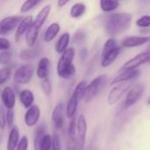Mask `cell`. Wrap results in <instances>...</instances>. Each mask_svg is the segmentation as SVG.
<instances>
[{
  "mask_svg": "<svg viewBox=\"0 0 150 150\" xmlns=\"http://www.w3.org/2000/svg\"><path fill=\"white\" fill-rule=\"evenodd\" d=\"M132 22V15L127 12H116L110 14L105 24V32L111 36H116L127 30Z\"/></svg>",
  "mask_w": 150,
  "mask_h": 150,
  "instance_id": "1",
  "label": "cell"
},
{
  "mask_svg": "<svg viewBox=\"0 0 150 150\" xmlns=\"http://www.w3.org/2000/svg\"><path fill=\"white\" fill-rule=\"evenodd\" d=\"M75 56V48H68L60 57L57 64V73L60 77L63 79L71 78L76 73V68L73 65Z\"/></svg>",
  "mask_w": 150,
  "mask_h": 150,
  "instance_id": "2",
  "label": "cell"
},
{
  "mask_svg": "<svg viewBox=\"0 0 150 150\" xmlns=\"http://www.w3.org/2000/svg\"><path fill=\"white\" fill-rule=\"evenodd\" d=\"M107 75H100L95 77L86 87L83 100L85 102H90L104 88L107 82Z\"/></svg>",
  "mask_w": 150,
  "mask_h": 150,
  "instance_id": "3",
  "label": "cell"
},
{
  "mask_svg": "<svg viewBox=\"0 0 150 150\" xmlns=\"http://www.w3.org/2000/svg\"><path fill=\"white\" fill-rule=\"evenodd\" d=\"M33 73L34 68L32 64H24L16 69L13 78L17 83H27L31 81Z\"/></svg>",
  "mask_w": 150,
  "mask_h": 150,
  "instance_id": "4",
  "label": "cell"
},
{
  "mask_svg": "<svg viewBox=\"0 0 150 150\" xmlns=\"http://www.w3.org/2000/svg\"><path fill=\"white\" fill-rule=\"evenodd\" d=\"M24 18L21 16H9L4 18L0 22V34L1 37L8 35L11 32L19 25Z\"/></svg>",
  "mask_w": 150,
  "mask_h": 150,
  "instance_id": "5",
  "label": "cell"
},
{
  "mask_svg": "<svg viewBox=\"0 0 150 150\" xmlns=\"http://www.w3.org/2000/svg\"><path fill=\"white\" fill-rule=\"evenodd\" d=\"M149 62H150V49L144 51L142 53H140L137 55H135L134 58L128 60L127 62L124 63L120 70L124 71L127 69H137L138 67Z\"/></svg>",
  "mask_w": 150,
  "mask_h": 150,
  "instance_id": "6",
  "label": "cell"
},
{
  "mask_svg": "<svg viewBox=\"0 0 150 150\" xmlns=\"http://www.w3.org/2000/svg\"><path fill=\"white\" fill-rule=\"evenodd\" d=\"M144 92V86L143 84L137 83L134 84L127 92V98L124 102V108L128 109L131 106H133L143 95Z\"/></svg>",
  "mask_w": 150,
  "mask_h": 150,
  "instance_id": "7",
  "label": "cell"
},
{
  "mask_svg": "<svg viewBox=\"0 0 150 150\" xmlns=\"http://www.w3.org/2000/svg\"><path fill=\"white\" fill-rule=\"evenodd\" d=\"M131 86V83H129L128 82L127 83H119L117 86L113 87L107 97V102L110 105H115L123 96V94L128 90V88Z\"/></svg>",
  "mask_w": 150,
  "mask_h": 150,
  "instance_id": "8",
  "label": "cell"
},
{
  "mask_svg": "<svg viewBox=\"0 0 150 150\" xmlns=\"http://www.w3.org/2000/svg\"><path fill=\"white\" fill-rule=\"evenodd\" d=\"M1 101L3 105L7 110H11L16 103V96L12 88L7 86L4 87L1 93Z\"/></svg>",
  "mask_w": 150,
  "mask_h": 150,
  "instance_id": "9",
  "label": "cell"
},
{
  "mask_svg": "<svg viewBox=\"0 0 150 150\" xmlns=\"http://www.w3.org/2000/svg\"><path fill=\"white\" fill-rule=\"evenodd\" d=\"M40 117V107L36 105H33L29 109H27L25 114V123L27 127H33L37 124Z\"/></svg>",
  "mask_w": 150,
  "mask_h": 150,
  "instance_id": "10",
  "label": "cell"
},
{
  "mask_svg": "<svg viewBox=\"0 0 150 150\" xmlns=\"http://www.w3.org/2000/svg\"><path fill=\"white\" fill-rule=\"evenodd\" d=\"M64 104L59 103L53 110L52 112V123L56 129H60L62 127L64 123Z\"/></svg>",
  "mask_w": 150,
  "mask_h": 150,
  "instance_id": "11",
  "label": "cell"
},
{
  "mask_svg": "<svg viewBox=\"0 0 150 150\" xmlns=\"http://www.w3.org/2000/svg\"><path fill=\"white\" fill-rule=\"evenodd\" d=\"M140 70L138 69H127L122 71L117 77H115L111 84H117V83H127L135 77H137L140 75Z\"/></svg>",
  "mask_w": 150,
  "mask_h": 150,
  "instance_id": "12",
  "label": "cell"
},
{
  "mask_svg": "<svg viewBox=\"0 0 150 150\" xmlns=\"http://www.w3.org/2000/svg\"><path fill=\"white\" fill-rule=\"evenodd\" d=\"M150 40L149 36H130L122 42L124 47H136L146 44Z\"/></svg>",
  "mask_w": 150,
  "mask_h": 150,
  "instance_id": "13",
  "label": "cell"
},
{
  "mask_svg": "<svg viewBox=\"0 0 150 150\" xmlns=\"http://www.w3.org/2000/svg\"><path fill=\"white\" fill-rule=\"evenodd\" d=\"M87 134V122L86 119L83 115H80L77 119V130L76 134L80 144L83 146L85 143Z\"/></svg>",
  "mask_w": 150,
  "mask_h": 150,
  "instance_id": "14",
  "label": "cell"
},
{
  "mask_svg": "<svg viewBox=\"0 0 150 150\" xmlns=\"http://www.w3.org/2000/svg\"><path fill=\"white\" fill-rule=\"evenodd\" d=\"M49 65H50V61L48 60V58L47 57H42L39 63H38V67H37V70H36V74L37 76L40 79H46L48 76L49 74Z\"/></svg>",
  "mask_w": 150,
  "mask_h": 150,
  "instance_id": "15",
  "label": "cell"
},
{
  "mask_svg": "<svg viewBox=\"0 0 150 150\" xmlns=\"http://www.w3.org/2000/svg\"><path fill=\"white\" fill-rule=\"evenodd\" d=\"M33 17L32 16H26L23 18V20L21 21V23L19 24V25L17 28L16 33H15V40L18 41L21 38V36L29 29V27L31 26V25L33 24Z\"/></svg>",
  "mask_w": 150,
  "mask_h": 150,
  "instance_id": "16",
  "label": "cell"
},
{
  "mask_svg": "<svg viewBox=\"0 0 150 150\" xmlns=\"http://www.w3.org/2000/svg\"><path fill=\"white\" fill-rule=\"evenodd\" d=\"M19 131L17 127H13L9 134L8 142H7V150L17 149L19 143Z\"/></svg>",
  "mask_w": 150,
  "mask_h": 150,
  "instance_id": "17",
  "label": "cell"
},
{
  "mask_svg": "<svg viewBox=\"0 0 150 150\" xmlns=\"http://www.w3.org/2000/svg\"><path fill=\"white\" fill-rule=\"evenodd\" d=\"M34 141H33V148L34 150H41V143L45 137L46 134V127L44 124H40L35 130L34 133Z\"/></svg>",
  "mask_w": 150,
  "mask_h": 150,
  "instance_id": "18",
  "label": "cell"
},
{
  "mask_svg": "<svg viewBox=\"0 0 150 150\" xmlns=\"http://www.w3.org/2000/svg\"><path fill=\"white\" fill-rule=\"evenodd\" d=\"M40 29L38 26H36L33 22V24L31 25V26L29 27V29L27 30L26 33H25V41H26V44L29 46V47H33L36 40H37V38H38V35H39V32H40Z\"/></svg>",
  "mask_w": 150,
  "mask_h": 150,
  "instance_id": "19",
  "label": "cell"
},
{
  "mask_svg": "<svg viewBox=\"0 0 150 150\" xmlns=\"http://www.w3.org/2000/svg\"><path fill=\"white\" fill-rule=\"evenodd\" d=\"M50 11H51V5L47 4L46 6H44L38 13L37 17L35 18V19L33 20V24L38 26L39 28H40L43 24L45 23L46 19L47 18V17L49 16L50 14Z\"/></svg>",
  "mask_w": 150,
  "mask_h": 150,
  "instance_id": "20",
  "label": "cell"
},
{
  "mask_svg": "<svg viewBox=\"0 0 150 150\" xmlns=\"http://www.w3.org/2000/svg\"><path fill=\"white\" fill-rule=\"evenodd\" d=\"M60 29H61V27H60V25H59L58 23H56V22L52 23V24L47 28V30H46L45 33H44V36H43L44 40H45L46 42H50V41H52V40L57 36V34L59 33Z\"/></svg>",
  "mask_w": 150,
  "mask_h": 150,
  "instance_id": "21",
  "label": "cell"
},
{
  "mask_svg": "<svg viewBox=\"0 0 150 150\" xmlns=\"http://www.w3.org/2000/svg\"><path fill=\"white\" fill-rule=\"evenodd\" d=\"M19 100L21 104L27 109L33 105L34 95L30 90H23L19 93Z\"/></svg>",
  "mask_w": 150,
  "mask_h": 150,
  "instance_id": "22",
  "label": "cell"
},
{
  "mask_svg": "<svg viewBox=\"0 0 150 150\" xmlns=\"http://www.w3.org/2000/svg\"><path fill=\"white\" fill-rule=\"evenodd\" d=\"M79 102H80V100L77 98V97H76L72 93L69 99L68 105L66 106V114H67L68 118H69V119L74 118V116L76 112V109H77V105H78Z\"/></svg>",
  "mask_w": 150,
  "mask_h": 150,
  "instance_id": "23",
  "label": "cell"
},
{
  "mask_svg": "<svg viewBox=\"0 0 150 150\" xmlns=\"http://www.w3.org/2000/svg\"><path fill=\"white\" fill-rule=\"evenodd\" d=\"M69 40H70V35L69 33H64L61 35V37L59 38L56 45H55V50L57 53L59 54H63L67 49H68V46L69 43Z\"/></svg>",
  "mask_w": 150,
  "mask_h": 150,
  "instance_id": "24",
  "label": "cell"
},
{
  "mask_svg": "<svg viewBox=\"0 0 150 150\" xmlns=\"http://www.w3.org/2000/svg\"><path fill=\"white\" fill-rule=\"evenodd\" d=\"M120 52H121V47H118L114 50H112L111 53H109L108 54L104 56L102 59V62H101V66L103 68H106V67H109L110 65H112L115 62V60L117 59V57L119 56Z\"/></svg>",
  "mask_w": 150,
  "mask_h": 150,
  "instance_id": "25",
  "label": "cell"
},
{
  "mask_svg": "<svg viewBox=\"0 0 150 150\" xmlns=\"http://www.w3.org/2000/svg\"><path fill=\"white\" fill-rule=\"evenodd\" d=\"M86 11V5L83 3H76L73 4L70 10V16L72 18H79L83 16Z\"/></svg>",
  "mask_w": 150,
  "mask_h": 150,
  "instance_id": "26",
  "label": "cell"
},
{
  "mask_svg": "<svg viewBox=\"0 0 150 150\" xmlns=\"http://www.w3.org/2000/svg\"><path fill=\"white\" fill-rule=\"evenodd\" d=\"M120 5L118 1L114 0H101L100 1V8L105 12H110L116 10Z\"/></svg>",
  "mask_w": 150,
  "mask_h": 150,
  "instance_id": "27",
  "label": "cell"
},
{
  "mask_svg": "<svg viewBox=\"0 0 150 150\" xmlns=\"http://www.w3.org/2000/svg\"><path fill=\"white\" fill-rule=\"evenodd\" d=\"M117 47V42L114 39L112 38H110L108 39L105 45H104V47H103V51H102V56H105L106 54H108L109 53H111L112 50H114Z\"/></svg>",
  "mask_w": 150,
  "mask_h": 150,
  "instance_id": "28",
  "label": "cell"
},
{
  "mask_svg": "<svg viewBox=\"0 0 150 150\" xmlns=\"http://www.w3.org/2000/svg\"><path fill=\"white\" fill-rule=\"evenodd\" d=\"M38 49H25L20 53V58L23 60H32L36 58L39 55Z\"/></svg>",
  "mask_w": 150,
  "mask_h": 150,
  "instance_id": "29",
  "label": "cell"
},
{
  "mask_svg": "<svg viewBox=\"0 0 150 150\" xmlns=\"http://www.w3.org/2000/svg\"><path fill=\"white\" fill-rule=\"evenodd\" d=\"M40 1H36V0H26L23 3V4L21 5L20 8V12L21 13H25L27 11H29L30 10H32L33 7H35L36 5L40 4Z\"/></svg>",
  "mask_w": 150,
  "mask_h": 150,
  "instance_id": "30",
  "label": "cell"
},
{
  "mask_svg": "<svg viewBox=\"0 0 150 150\" xmlns=\"http://www.w3.org/2000/svg\"><path fill=\"white\" fill-rule=\"evenodd\" d=\"M11 76V69L8 67L2 68L0 69V84L3 85Z\"/></svg>",
  "mask_w": 150,
  "mask_h": 150,
  "instance_id": "31",
  "label": "cell"
},
{
  "mask_svg": "<svg viewBox=\"0 0 150 150\" xmlns=\"http://www.w3.org/2000/svg\"><path fill=\"white\" fill-rule=\"evenodd\" d=\"M53 147V137H51L49 134H46L42 143H41V150H51Z\"/></svg>",
  "mask_w": 150,
  "mask_h": 150,
  "instance_id": "32",
  "label": "cell"
},
{
  "mask_svg": "<svg viewBox=\"0 0 150 150\" xmlns=\"http://www.w3.org/2000/svg\"><path fill=\"white\" fill-rule=\"evenodd\" d=\"M136 25H137L139 27H142V28L149 27L150 26L149 15H144V16L141 17L140 18H138V19L136 20Z\"/></svg>",
  "mask_w": 150,
  "mask_h": 150,
  "instance_id": "33",
  "label": "cell"
},
{
  "mask_svg": "<svg viewBox=\"0 0 150 150\" xmlns=\"http://www.w3.org/2000/svg\"><path fill=\"white\" fill-rule=\"evenodd\" d=\"M77 130V120L74 117L71 119L69 126V134L71 138H74Z\"/></svg>",
  "mask_w": 150,
  "mask_h": 150,
  "instance_id": "34",
  "label": "cell"
},
{
  "mask_svg": "<svg viewBox=\"0 0 150 150\" xmlns=\"http://www.w3.org/2000/svg\"><path fill=\"white\" fill-rule=\"evenodd\" d=\"M11 54L9 51H2L0 53V63L2 65L8 64L11 62Z\"/></svg>",
  "mask_w": 150,
  "mask_h": 150,
  "instance_id": "35",
  "label": "cell"
},
{
  "mask_svg": "<svg viewBox=\"0 0 150 150\" xmlns=\"http://www.w3.org/2000/svg\"><path fill=\"white\" fill-rule=\"evenodd\" d=\"M13 121H14V112L13 110H7L6 112V125L8 128L13 127Z\"/></svg>",
  "mask_w": 150,
  "mask_h": 150,
  "instance_id": "36",
  "label": "cell"
},
{
  "mask_svg": "<svg viewBox=\"0 0 150 150\" xmlns=\"http://www.w3.org/2000/svg\"><path fill=\"white\" fill-rule=\"evenodd\" d=\"M41 88H42L43 91L47 95L51 93V89H52L51 88V83L48 80V78H46V79L42 80V82H41Z\"/></svg>",
  "mask_w": 150,
  "mask_h": 150,
  "instance_id": "37",
  "label": "cell"
},
{
  "mask_svg": "<svg viewBox=\"0 0 150 150\" xmlns=\"http://www.w3.org/2000/svg\"><path fill=\"white\" fill-rule=\"evenodd\" d=\"M51 150H62L61 139L57 134H54L53 135V147Z\"/></svg>",
  "mask_w": 150,
  "mask_h": 150,
  "instance_id": "38",
  "label": "cell"
},
{
  "mask_svg": "<svg viewBox=\"0 0 150 150\" xmlns=\"http://www.w3.org/2000/svg\"><path fill=\"white\" fill-rule=\"evenodd\" d=\"M10 47H11L10 41L5 38L1 37V39H0V50H1V52L2 51H8Z\"/></svg>",
  "mask_w": 150,
  "mask_h": 150,
  "instance_id": "39",
  "label": "cell"
},
{
  "mask_svg": "<svg viewBox=\"0 0 150 150\" xmlns=\"http://www.w3.org/2000/svg\"><path fill=\"white\" fill-rule=\"evenodd\" d=\"M27 149H28V140H27L26 136H23L16 150H27Z\"/></svg>",
  "mask_w": 150,
  "mask_h": 150,
  "instance_id": "40",
  "label": "cell"
},
{
  "mask_svg": "<svg viewBox=\"0 0 150 150\" xmlns=\"http://www.w3.org/2000/svg\"><path fill=\"white\" fill-rule=\"evenodd\" d=\"M6 125V113L3 107H1V129L3 130Z\"/></svg>",
  "mask_w": 150,
  "mask_h": 150,
  "instance_id": "41",
  "label": "cell"
},
{
  "mask_svg": "<svg viewBox=\"0 0 150 150\" xmlns=\"http://www.w3.org/2000/svg\"><path fill=\"white\" fill-rule=\"evenodd\" d=\"M69 3V1H67V0H59L58 2H57V4H58V6L59 7H62V6H64L65 4H67Z\"/></svg>",
  "mask_w": 150,
  "mask_h": 150,
  "instance_id": "42",
  "label": "cell"
},
{
  "mask_svg": "<svg viewBox=\"0 0 150 150\" xmlns=\"http://www.w3.org/2000/svg\"><path fill=\"white\" fill-rule=\"evenodd\" d=\"M148 103H149V105H150V98L149 99V101H148Z\"/></svg>",
  "mask_w": 150,
  "mask_h": 150,
  "instance_id": "43",
  "label": "cell"
},
{
  "mask_svg": "<svg viewBox=\"0 0 150 150\" xmlns=\"http://www.w3.org/2000/svg\"><path fill=\"white\" fill-rule=\"evenodd\" d=\"M71 150H76V148H74V149H72Z\"/></svg>",
  "mask_w": 150,
  "mask_h": 150,
  "instance_id": "44",
  "label": "cell"
}]
</instances>
